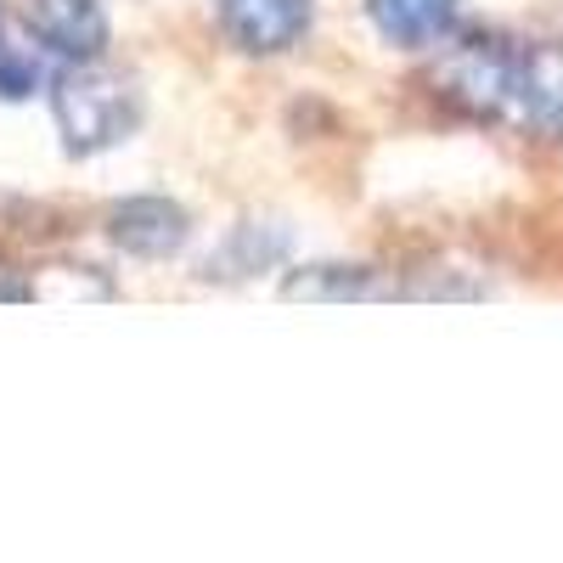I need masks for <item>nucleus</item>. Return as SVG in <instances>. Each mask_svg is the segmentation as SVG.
<instances>
[{"label":"nucleus","mask_w":563,"mask_h":563,"mask_svg":"<svg viewBox=\"0 0 563 563\" xmlns=\"http://www.w3.org/2000/svg\"><path fill=\"white\" fill-rule=\"evenodd\" d=\"M288 238H282L276 225H238L231 231V243L220 249V260H209V276H249V271H265L282 260Z\"/></svg>","instance_id":"9"},{"label":"nucleus","mask_w":563,"mask_h":563,"mask_svg":"<svg viewBox=\"0 0 563 563\" xmlns=\"http://www.w3.org/2000/svg\"><path fill=\"white\" fill-rule=\"evenodd\" d=\"M113 288L102 276H74V265H57L52 282H34V299H108Z\"/></svg>","instance_id":"10"},{"label":"nucleus","mask_w":563,"mask_h":563,"mask_svg":"<svg viewBox=\"0 0 563 563\" xmlns=\"http://www.w3.org/2000/svg\"><path fill=\"white\" fill-rule=\"evenodd\" d=\"M34 85H40V63H34L29 52L0 45V97H7V102H23V97H34Z\"/></svg>","instance_id":"11"},{"label":"nucleus","mask_w":563,"mask_h":563,"mask_svg":"<svg viewBox=\"0 0 563 563\" xmlns=\"http://www.w3.org/2000/svg\"><path fill=\"white\" fill-rule=\"evenodd\" d=\"M29 29L40 34V45H52L68 63H97L108 45V12L97 0H34Z\"/></svg>","instance_id":"5"},{"label":"nucleus","mask_w":563,"mask_h":563,"mask_svg":"<svg viewBox=\"0 0 563 563\" xmlns=\"http://www.w3.org/2000/svg\"><path fill=\"white\" fill-rule=\"evenodd\" d=\"M519 102H525V113L541 130L563 135V45H541V52L525 57V68H519Z\"/></svg>","instance_id":"7"},{"label":"nucleus","mask_w":563,"mask_h":563,"mask_svg":"<svg viewBox=\"0 0 563 563\" xmlns=\"http://www.w3.org/2000/svg\"><path fill=\"white\" fill-rule=\"evenodd\" d=\"M108 231L135 260H169L186 238H192V220H186V209L169 203V198H124L108 214Z\"/></svg>","instance_id":"4"},{"label":"nucleus","mask_w":563,"mask_h":563,"mask_svg":"<svg viewBox=\"0 0 563 563\" xmlns=\"http://www.w3.org/2000/svg\"><path fill=\"white\" fill-rule=\"evenodd\" d=\"M220 29L249 57H276L305 40L310 0H220Z\"/></svg>","instance_id":"3"},{"label":"nucleus","mask_w":563,"mask_h":563,"mask_svg":"<svg viewBox=\"0 0 563 563\" xmlns=\"http://www.w3.org/2000/svg\"><path fill=\"white\" fill-rule=\"evenodd\" d=\"M52 113H57V130H63V147L68 153H108L135 130V97L119 74H102V68H68L52 90Z\"/></svg>","instance_id":"1"},{"label":"nucleus","mask_w":563,"mask_h":563,"mask_svg":"<svg viewBox=\"0 0 563 563\" xmlns=\"http://www.w3.org/2000/svg\"><path fill=\"white\" fill-rule=\"evenodd\" d=\"M23 299H34V282H23L7 260H0V305H23Z\"/></svg>","instance_id":"12"},{"label":"nucleus","mask_w":563,"mask_h":563,"mask_svg":"<svg viewBox=\"0 0 563 563\" xmlns=\"http://www.w3.org/2000/svg\"><path fill=\"white\" fill-rule=\"evenodd\" d=\"M519 68L525 57L512 52L507 40L496 34H467L456 52L440 63L434 85H440V97L462 113H474V119H496L512 97H519Z\"/></svg>","instance_id":"2"},{"label":"nucleus","mask_w":563,"mask_h":563,"mask_svg":"<svg viewBox=\"0 0 563 563\" xmlns=\"http://www.w3.org/2000/svg\"><path fill=\"white\" fill-rule=\"evenodd\" d=\"M288 299H310V305H350V299H372L378 276L366 265H305L288 276Z\"/></svg>","instance_id":"8"},{"label":"nucleus","mask_w":563,"mask_h":563,"mask_svg":"<svg viewBox=\"0 0 563 563\" xmlns=\"http://www.w3.org/2000/svg\"><path fill=\"white\" fill-rule=\"evenodd\" d=\"M456 18V0H372V23L395 45H434Z\"/></svg>","instance_id":"6"}]
</instances>
